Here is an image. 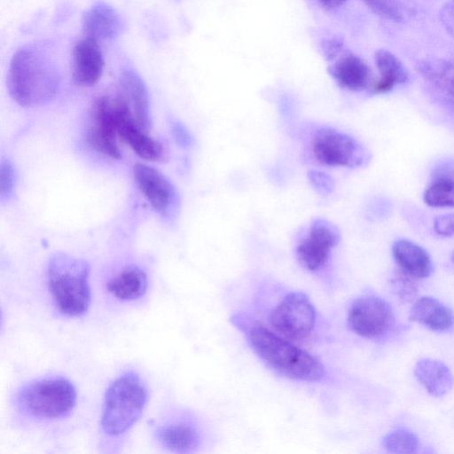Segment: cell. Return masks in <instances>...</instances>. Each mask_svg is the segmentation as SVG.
I'll return each mask as SVG.
<instances>
[{
    "label": "cell",
    "mask_w": 454,
    "mask_h": 454,
    "mask_svg": "<svg viewBox=\"0 0 454 454\" xmlns=\"http://www.w3.org/2000/svg\"><path fill=\"white\" fill-rule=\"evenodd\" d=\"M60 86V73L50 51L39 44L20 47L12 55L7 74L11 98L23 107L51 101Z\"/></svg>",
    "instance_id": "cell-1"
},
{
    "label": "cell",
    "mask_w": 454,
    "mask_h": 454,
    "mask_svg": "<svg viewBox=\"0 0 454 454\" xmlns=\"http://www.w3.org/2000/svg\"><path fill=\"white\" fill-rule=\"evenodd\" d=\"M247 339L256 355L287 379L315 382L325 374L324 365L316 356L262 325L253 326Z\"/></svg>",
    "instance_id": "cell-2"
},
{
    "label": "cell",
    "mask_w": 454,
    "mask_h": 454,
    "mask_svg": "<svg viewBox=\"0 0 454 454\" xmlns=\"http://www.w3.org/2000/svg\"><path fill=\"white\" fill-rule=\"evenodd\" d=\"M89 263L64 253L52 255L46 270V284L59 312L66 317L84 315L90 305Z\"/></svg>",
    "instance_id": "cell-3"
},
{
    "label": "cell",
    "mask_w": 454,
    "mask_h": 454,
    "mask_svg": "<svg viewBox=\"0 0 454 454\" xmlns=\"http://www.w3.org/2000/svg\"><path fill=\"white\" fill-rule=\"evenodd\" d=\"M148 400V391L140 376L127 372L107 387L100 419L103 432L120 436L129 431L141 417Z\"/></svg>",
    "instance_id": "cell-4"
},
{
    "label": "cell",
    "mask_w": 454,
    "mask_h": 454,
    "mask_svg": "<svg viewBox=\"0 0 454 454\" xmlns=\"http://www.w3.org/2000/svg\"><path fill=\"white\" fill-rule=\"evenodd\" d=\"M74 385L62 376L39 378L23 385L15 395V404L24 415L46 420L67 417L76 404Z\"/></svg>",
    "instance_id": "cell-5"
},
{
    "label": "cell",
    "mask_w": 454,
    "mask_h": 454,
    "mask_svg": "<svg viewBox=\"0 0 454 454\" xmlns=\"http://www.w3.org/2000/svg\"><path fill=\"white\" fill-rule=\"evenodd\" d=\"M131 112L117 91L112 97L104 95L92 104L87 132L89 144L98 153L112 159L121 158L118 145V130L123 118Z\"/></svg>",
    "instance_id": "cell-6"
},
{
    "label": "cell",
    "mask_w": 454,
    "mask_h": 454,
    "mask_svg": "<svg viewBox=\"0 0 454 454\" xmlns=\"http://www.w3.org/2000/svg\"><path fill=\"white\" fill-rule=\"evenodd\" d=\"M315 160L324 166L357 168L370 160L367 149L351 136L333 128H320L310 142Z\"/></svg>",
    "instance_id": "cell-7"
},
{
    "label": "cell",
    "mask_w": 454,
    "mask_h": 454,
    "mask_svg": "<svg viewBox=\"0 0 454 454\" xmlns=\"http://www.w3.org/2000/svg\"><path fill=\"white\" fill-rule=\"evenodd\" d=\"M395 314L382 298L366 294L356 299L349 307L348 324L350 329L364 338L379 340L394 328Z\"/></svg>",
    "instance_id": "cell-8"
},
{
    "label": "cell",
    "mask_w": 454,
    "mask_h": 454,
    "mask_svg": "<svg viewBox=\"0 0 454 454\" xmlns=\"http://www.w3.org/2000/svg\"><path fill=\"white\" fill-rule=\"evenodd\" d=\"M270 325L283 336L301 340L310 334L316 323V310L301 292L287 294L271 310Z\"/></svg>",
    "instance_id": "cell-9"
},
{
    "label": "cell",
    "mask_w": 454,
    "mask_h": 454,
    "mask_svg": "<svg viewBox=\"0 0 454 454\" xmlns=\"http://www.w3.org/2000/svg\"><path fill=\"white\" fill-rule=\"evenodd\" d=\"M340 239V233L336 225L325 219H317L296 247L297 260L309 271L321 270L327 265Z\"/></svg>",
    "instance_id": "cell-10"
},
{
    "label": "cell",
    "mask_w": 454,
    "mask_h": 454,
    "mask_svg": "<svg viewBox=\"0 0 454 454\" xmlns=\"http://www.w3.org/2000/svg\"><path fill=\"white\" fill-rule=\"evenodd\" d=\"M134 180L151 207L168 216L176 209L177 193L170 181L158 169L144 163L133 167Z\"/></svg>",
    "instance_id": "cell-11"
},
{
    "label": "cell",
    "mask_w": 454,
    "mask_h": 454,
    "mask_svg": "<svg viewBox=\"0 0 454 454\" xmlns=\"http://www.w3.org/2000/svg\"><path fill=\"white\" fill-rule=\"evenodd\" d=\"M104 65L98 41L84 37L75 43L72 51V78L76 85H95L102 76Z\"/></svg>",
    "instance_id": "cell-12"
},
{
    "label": "cell",
    "mask_w": 454,
    "mask_h": 454,
    "mask_svg": "<svg viewBox=\"0 0 454 454\" xmlns=\"http://www.w3.org/2000/svg\"><path fill=\"white\" fill-rule=\"evenodd\" d=\"M117 91L127 103L136 124L149 132L152 127L150 98L140 75L132 69L123 70L118 79Z\"/></svg>",
    "instance_id": "cell-13"
},
{
    "label": "cell",
    "mask_w": 454,
    "mask_h": 454,
    "mask_svg": "<svg viewBox=\"0 0 454 454\" xmlns=\"http://www.w3.org/2000/svg\"><path fill=\"white\" fill-rule=\"evenodd\" d=\"M153 433L160 446L172 452H192L200 442L197 427L182 418L164 419L153 426Z\"/></svg>",
    "instance_id": "cell-14"
},
{
    "label": "cell",
    "mask_w": 454,
    "mask_h": 454,
    "mask_svg": "<svg viewBox=\"0 0 454 454\" xmlns=\"http://www.w3.org/2000/svg\"><path fill=\"white\" fill-rule=\"evenodd\" d=\"M82 31L86 37L96 41H109L119 36L124 28V21L111 5L98 2L82 15Z\"/></svg>",
    "instance_id": "cell-15"
},
{
    "label": "cell",
    "mask_w": 454,
    "mask_h": 454,
    "mask_svg": "<svg viewBox=\"0 0 454 454\" xmlns=\"http://www.w3.org/2000/svg\"><path fill=\"white\" fill-rule=\"evenodd\" d=\"M329 74L340 87L350 91H362L372 87V72L360 57L346 53L328 67Z\"/></svg>",
    "instance_id": "cell-16"
},
{
    "label": "cell",
    "mask_w": 454,
    "mask_h": 454,
    "mask_svg": "<svg viewBox=\"0 0 454 454\" xmlns=\"http://www.w3.org/2000/svg\"><path fill=\"white\" fill-rule=\"evenodd\" d=\"M119 138L140 158L149 161H162L166 151L161 143L139 128L130 114L126 115L118 130Z\"/></svg>",
    "instance_id": "cell-17"
},
{
    "label": "cell",
    "mask_w": 454,
    "mask_h": 454,
    "mask_svg": "<svg viewBox=\"0 0 454 454\" xmlns=\"http://www.w3.org/2000/svg\"><path fill=\"white\" fill-rule=\"evenodd\" d=\"M392 254L399 269L416 278H427L433 271L427 251L411 240H396L392 246Z\"/></svg>",
    "instance_id": "cell-18"
},
{
    "label": "cell",
    "mask_w": 454,
    "mask_h": 454,
    "mask_svg": "<svg viewBox=\"0 0 454 454\" xmlns=\"http://www.w3.org/2000/svg\"><path fill=\"white\" fill-rule=\"evenodd\" d=\"M410 319L437 332L447 331L454 325L452 310L429 296L417 299L410 310Z\"/></svg>",
    "instance_id": "cell-19"
},
{
    "label": "cell",
    "mask_w": 454,
    "mask_h": 454,
    "mask_svg": "<svg viewBox=\"0 0 454 454\" xmlns=\"http://www.w3.org/2000/svg\"><path fill=\"white\" fill-rule=\"evenodd\" d=\"M414 375L425 389L436 397L446 395L454 383L453 375L449 367L436 359L419 360L414 367Z\"/></svg>",
    "instance_id": "cell-20"
},
{
    "label": "cell",
    "mask_w": 454,
    "mask_h": 454,
    "mask_svg": "<svg viewBox=\"0 0 454 454\" xmlns=\"http://www.w3.org/2000/svg\"><path fill=\"white\" fill-rule=\"evenodd\" d=\"M146 273L138 266L130 265L122 269L106 283L107 291L121 301H135L147 291Z\"/></svg>",
    "instance_id": "cell-21"
},
{
    "label": "cell",
    "mask_w": 454,
    "mask_h": 454,
    "mask_svg": "<svg viewBox=\"0 0 454 454\" xmlns=\"http://www.w3.org/2000/svg\"><path fill=\"white\" fill-rule=\"evenodd\" d=\"M375 61L380 77L372 87V91L374 94L387 93L396 85L408 81L407 69L399 59L389 51L378 50L375 53Z\"/></svg>",
    "instance_id": "cell-22"
},
{
    "label": "cell",
    "mask_w": 454,
    "mask_h": 454,
    "mask_svg": "<svg viewBox=\"0 0 454 454\" xmlns=\"http://www.w3.org/2000/svg\"><path fill=\"white\" fill-rule=\"evenodd\" d=\"M418 70L429 82L454 99V62L443 59H426L418 64Z\"/></svg>",
    "instance_id": "cell-23"
},
{
    "label": "cell",
    "mask_w": 454,
    "mask_h": 454,
    "mask_svg": "<svg viewBox=\"0 0 454 454\" xmlns=\"http://www.w3.org/2000/svg\"><path fill=\"white\" fill-rule=\"evenodd\" d=\"M382 444L387 451L392 453H414L419 447V439L413 432L398 428L387 434Z\"/></svg>",
    "instance_id": "cell-24"
},
{
    "label": "cell",
    "mask_w": 454,
    "mask_h": 454,
    "mask_svg": "<svg viewBox=\"0 0 454 454\" xmlns=\"http://www.w3.org/2000/svg\"><path fill=\"white\" fill-rule=\"evenodd\" d=\"M424 201L433 207H454V180L440 178L424 193Z\"/></svg>",
    "instance_id": "cell-25"
},
{
    "label": "cell",
    "mask_w": 454,
    "mask_h": 454,
    "mask_svg": "<svg viewBox=\"0 0 454 454\" xmlns=\"http://www.w3.org/2000/svg\"><path fill=\"white\" fill-rule=\"evenodd\" d=\"M376 15L395 22L404 20V7L400 0H363Z\"/></svg>",
    "instance_id": "cell-26"
},
{
    "label": "cell",
    "mask_w": 454,
    "mask_h": 454,
    "mask_svg": "<svg viewBox=\"0 0 454 454\" xmlns=\"http://www.w3.org/2000/svg\"><path fill=\"white\" fill-rule=\"evenodd\" d=\"M416 278L398 269L393 276L391 285L395 294L402 301L408 302L415 299L418 292Z\"/></svg>",
    "instance_id": "cell-27"
},
{
    "label": "cell",
    "mask_w": 454,
    "mask_h": 454,
    "mask_svg": "<svg viewBox=\"0 0 454 454\" xmlns=\"http://www.w3.org/2000/svg\"><path fill=\"white\" fill-rule=\"evenodd\" d=\"M15 186V171L9 160H2L0 168V194L1 200H8Z\"/></svg>",
    "instance_id": "cell-28"
},
{
    "label": "cell",
    "mask_w": 454,
    "mask_h": 454,
    "mask_svg": "<svg viewBox=\"0 0 454 454\" xmlns=\"http://www.w3.org/2000/svg\"><path fill=\"white\" fill-rule=\"evenodd\" d=\"M309 180L312 187L320 194H329L334 188L333 181L330 176L321 171H310Z\"/></svg>",
    "instance_id": "cell-29"
},
{
    "label": "cell",
    "mask_w": 454,
    "mask_h": 454,
    "mask_svg": "<svg viewBox=\"0 0 454 454\" xmlns=\"http://www.w3.org/2000/svg\"><path fill=\"white\" fill-rule=\"evenodd\" d=\"M434 230L442 237L454 235V212L438 215L434 220Z\"/></svg>",
    "instance_id": "cell-30"
},
{
    "label": "cell",
    "mask_w": 454,
    "mask_h": 454,
    "mask_svg": "<svg viewBox=\"0 0 454 454\" xmlns=\"http://www.w3.org/2000/svg\"><path fill=\"white\" fill-rule=\"evenodd\" d=\"M440 18L448 33L454 38V0L443 5Z\"/></svg>",
    "instance_id": "cell-31"
},
{
    "label": "cell",
    "mask_w": 454,
    "mask_h": 454,
    "mask_svg": "<svg viewBox=\"0 0 454 454\" xmlns=\"http://www.w3.org/2000/svg\"><path fill=\"white\" fill-rule=\"evenodd\" d=\"M322 49L325 58L331 61L343 51V43L339 38L328 39L323 43Z\"/></svg>",
    "instance_id": "cell-32"
},
{
    "label": "cell",
    "mask_w": 454,
    "mask_h": 454,
    "mask_svg": "<svg viewBox=\"0 0 454 454\" xmlns=\"http://www.w3.org/2000/svg\"><path fill=\"white\" fill-rule=\"evenodd\" d=\"M317 2L322 8L325 10H334L343 5L347 0H312Z\"/></svg>",
    "instance_id": "cell-33"
},
{
    "label": "cell",
    "mask_w": 454,
    "mask_h": 454,
    "mask_svg": "<svg viewBox=\"0 0 454 454\" xmlns=\"http://www.w3.org/2000/svg\"><path fill=\"white\" fill-rule=\"evenodd\" d=\"M174 133L176 134V137L179 143L185 145L189 144V134L183 126L176 124L174 128Z\"/></svg>",
    "instance_id": "cell-34"
},
{
    "label": "cell",
    "mask_w": 454,
    "mask_h": 454,
    "mask_svg": "<svg viewBox=\"0 0 454 454\" xmlns=\"http://www.w3.org/2000/svg\"><path fill=\"white\" fill-rule=\"evenodd\" d=\"M451 258H452V261H453V262H454V252L452 253V256H451Z\"/></svg>",
    "instance_id": "cell-35"
}]
</instances>
